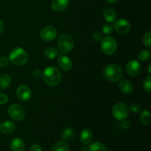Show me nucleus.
Here are the masks:
<instances>
[{
  "label": "nucleus",
  "mask_w": 151,
  "mask_h": 151,
  "mask_svg": "<svg viewBox=\"0 0 151 151\" xmlns=\"http://www.w3.org/2000/svg\"><path fill=\"white\" fill-rule=\"evenodd\" d=\"M8 114L10 117L16 121H21L24 118L26 112L21 105L13 103L8 108Z\"/></svg>",
  "instance_id": "nucleus-7"
},
{
  "label": "nucleus",
  "mask_w": 151,
  "mask_h": 151,
  "mask_svg": "<svg viewBox=\"0 0 151 151\" xmlns=\"http://www.w3.org/2000/svg\"><path fill=\"white\" fill-rule=\"evenodd\" d=\"M122 73L123 72L120 66L114 63L108 65L103 69V75L111 82H116L119 81L122 78Z\"/></svg>",
  "instance_id": "nucleus-3"
},
{
  "label": "nucleus",
  "mask_w": 151,
  "mask_h": 151,
  "mask_svg": "<svg viewBox=\"0 0 151 151\" xmlns=\"http://www.w3.org/2000/svg\"><path fill=\"white\" fill-rule=\"evenodd\" d=\"M88 151H107L106 145L100 142L91 143L88 148Z\"/></svg>",
  "instance_id": "nucleus-23"
},
{
  "label": "nucleus",
  "mask_w": 151,
  "mask_h": 151,
  "mask_svg": "<svg viewBox=\"0 0 151 151\" xmlns=\"http://www.w3.org/2000/svg\"><path fill=\"white\" fill-rule=\"evenodd\" d=\"M103 16L108 22L111 23V22H114L115 19H116V13L113 8L107 7V8L105 9L104 12H103Z\"/></svg>",
  "instance_id": "nucleus-19"
},
{
  "label": "nucleus",
  "mask_w": 151,
  "mask_h": 151,
  "mask_svg": "<svg viewBox=\"0 0 151 151\" xmlns=\"http://www.w3.org/2000/svg\"><path fill=\"white\" fill-rule=\"evenodd\" d=\"M140 121L143 125H148L151 122V115L150 113L147 110H143L140 114Z\"/></svg>",
  "instance_id": "nucleus-22"
},
{
  "label": "nucleus",
  "mask_w": 151,
  "mask_h": 151,
  "mask_svg": "<svg viewBox=\"0 0 151 151\" xmlns=\"http://www.w3.org/2000/svg\"><path fill=\"white\" fill-rule=\"evenodd\" d=\"M147 70H148L149 73H151V69H150V64L148 65V68H147Z\"/></svg>",
  "instance_id": "nucleus-38"
},
{
  "label": "nucleus",
  "mask_w": 151,
  "mask_h": 151,
  "mask_svg": "<svg viewBox=\"0 0 151 151\" xmlns=\"http://www.w3.org/2000/svg\"><path fill=\"white\" fill-rule=\"evenodd\" d=\"M113 27L119 34L125 35V34L128 33L131 29V24L126 19H119L118 20L114 21Z\"/></svg>",
  "instance_id": "nucleus-9"
},
{
  "label": "nucleus",
  "mask_w": 151,
  "mask_h": 151,
  "mask_svg": "<svg viewBox=\"0 0 151 151\" xmlns=\"http://www.w3.org/2000/svg\"><path fill=\"white\" fill-rule=\"evenodd\" d=\"M106 1H107L109 3H110V4H114V3L117 2L119 0H106Z\"/></svg>",
  "instance_id": "nucleus-37"
},
{
  "label": "nucleus",
  "mask_w": 151,
  "mask_h": 151,
  "mask_svg": "<svg viewBox=\"0 0 151 151\" xmlns=\"http://www.w3.org/2000/svg\"><path fill=\"white\" fill-rule=\"evenodd\" d=\"M69 4V0H52L51 7L54 11L60 13L66 10Z\"/></svg>",
  "instance_id": "nucleus-12"
},
{
  "label": "nucleus",
  "mask_w": 151,
  "mask_h": 151,
  "mask_svg": "<svg viewBox=\"0 0 151 151\" xmlns=\"http://www.w3.org/2000/svg\"><path fill=\"white\" fill-rule=\"evenodd\" d=\"M29 151H42V150H41V147L40 146V145L34 143L29 147Z\"/></svg>",
  "instance_id": "nucleus-31"
},
{
  "label": "nucleus",
  "mask_w": 151,
  "mask_h": 151,
  "mask_svg": "<svg viewBox=\"0 0 151 151\" xmlns=\"http://www.w3.org/2000/svg\"><path fill=\"white\" fill-rule=\"evenodd\" d=\"M16 95L20 100L27 102L29 101L32 97V91L27 86L21 85L16 89Z\"/></svg>",
  "instance_id": "nucleus-10"
},
{
  "label": "nucleus",
  "mask_w": 151,
  "mask_h": 151,
  "mask_svg": "<svg viewBox=\"0 0 151 151\" xmlns=\"http://www.w3.org/2000/svg\"><path fill=\"white\" fill-rule=\"evenodd\" d=\"M143 44L147 48H150L151 47V32L148 31L146 32L143 36Z\"/></svg>",
  "instance_id": "nucleus-26"
},
{
  "label": "nucleus",
  "mask_w": 151,
  "mask_h": 151,
  "mask_svg": "<svg viewBox=\"0 0 151 151\" xmlns=\"http://www.w3.org/2000/svg\"><path fill=\"white\" fill-rule=\"evenodd\" d=\"M125 69L130 76H137L142 71V65L137 60H131L128 62Z\"/></svg>",
  "instance_id": "nucleus-11"
},
{
  "label": "nucleus",
  "mask_w": 151,
  "mask_h": 151,
  "mask_svg": "<svg viewBox=\"0 0 151 151\" xmlns=\"http://www.w3.org/2000/svg\"><path fill=\"white\" fill-rule=\"evenodd\" d=\"M42 75V73H41V71L39 69H35V70L32 72V76L35 77V78H38Z\"/></svg>",
  "instance_id": "nucleus-35"
},
{
  "label": "nucleus",
  "mask_w": 151,
  "mask_h": 151,
  "mask_svg": "<svg viewBox=\"0 0 151 151\" xmlns=\"http://www.w3.org/2000/svg\"><path fill=\"white\" fill-rule=\"evenodd\" d=\"M7 96L3 93H0V105H3L7 102Z\"/></svg>",
  "instance_id": "nucleus-33"
},
{
  "label": "nucleus",
  "mask_w": 151,
  "mask_h": 151,
  "mask_svg": "<svg viewBox=\"0 0 151 151\" xmlns=\"http://www.w3.org/2000/svg\"><path fill=\"white\" fill-rule=\"evenodd\" d=\"M61 137L66 141H71L75 137V131L71 128H66L62 132Z\"/></svg>",
  "instance_id": "nucleus-24"
},
{
  "label": "nucleus",
  "mask_w": 151,
  "mask_h": 151,
  "mask_svg": "<svg viewBox=\"0 0 151 151\" xmlns=\"http://www.w3.org/2000/svg\"><path fill=\"white\" fill-rule=\"evenodd\" d=\"M112 114L117 120H124L129 115V109L123 103H118L112 109Z\"/></svg>",
  "instance_id": "nucleus-6"
},
{
  "label": "nucleus",
  "mask_w": 151,
  "mask_h": 151,
  "mask_svg": "<svg viewBox=\"0 0 151 151\" xmlns=\"http://www.w3.org/2000/svg\"><path fill=\"white\" fill-rule=\"evenodd\" d=\"M92 38L94 41L98 42V41H101L102 38H103V36H102V35L100 33V32H95V33L93 34Z\"/></svg>",
  "instance_id": "nucleus-32"
},
{
  "label": "nucleus",
  "mask_w": 151,
  "mask_h": 151,
  "mask_svg": "<svg viewBox=\"0 0 151 151\" xmlns=\"http://www.w3.org/2000/svg\"><path fill=\"white\" fill-rule=\"evenodd\" d=\"M59 51L62 53H69L73 50L75 41L71 35L68 33H63L59 36L58 41Z\"/></svg>",
  "instance_id": "nucleus-4"
},
{
  "label": "nucleus",
  "mask_w": 151,
  "mask_h": 151,
  "mask_svg": "<svg viewBox=\"0 0 151 151\" xmlns=\"http://www.w3.org/2000/svg\"><path fill=\"white\" fill-rule=\"evenodd\" d=\"M58 53V51L55 47H50L44 50V55L46 58L49 59V60H52L57 57Z\"/></svg>",
  "instance_id": "nucleus-20"
},
{
  "label": "nucleus",
  "mask_w": 151,
  "mask_h": 151,
  "mask_svg": "<svg viewBox=\"0 0 151 151\" xmlns=\"http://www.w3.org/2000/svg\"><path fill=\"white\" fill-rule=\"evenodd\" d=\"M114 27L110 23L105 24L104 25H103L102 27V31L104 34H106V35H109V34H111L113 32Z\"/></svg>",
  "instance_id": "nucleus-28"
},
{
  "label": "nucleus",
  "mask_w": 151,
  "mask_h": 151,
  "mask_svg": "<svg viewBox=\"0 0 151 151\" xmlns=\"http://www.w3.org/2000/svg\"><path fill=\"white\" fill-rule=\"evenodd\" d=\"M130 110L133 113H138L140 111V106L137 103H132L130 106Z\"/></svg>",
  "instance_id": "nucleus-30"
},
{
  "label": "nucleus",
  "mask_w": 151,
  "mask_h": 151,
  "mask_svg": "<svg viewBox=\"0 0 151 151\" xmlns=\"http://www.w3.org/2000/svg\"><path fill=\"white\" fill-rule=\"evenodd\" d=\"M9 60L16 66H24L29 59L27 52L21 47H14L9 53Z\"/></svg>",
  "instance_id": "nucleus-2"
},
{
  "label": "nucleus",
  "mask_w": 151,
  "mask_h": 151,
  "mask_svg": "<svg viewBox=\"0 0 151 151\" xmlns=\"http://www.w3.org/2000/svg\"><path fill=\"white\" fill-rule=\"evenodd\" d=\"M58 31L53 26L44 27L40 32V37L44 41H52L57 37Z\"/></svg>",
  "instance_id": "nucleus-8"
},
{
  "label": "nucleus",
  "mask_w": 151,
  "mask_h": 151,
  "mask_svg": "<svg viewBox=\"0 0 151 151\" xmlns=\"http://www.w3.org/2000/svg\"><path fill=\"white\" fill-rule=\"evenodd\" d=\"M11 77L7 74H1L0 75V89L4 90L8 88L11 84Z\"/></svg>",
  "instance_id": "nucleus-18"
},
{
  "label": "nucleus",
  "mask_w": 151,
  "mask_h": 151,
  "mask_svg": "<svg viewBox=\"0 0 151 151\" xmlns=\"http://www.w3.org/2000/svg\"><path fill=\"white\" fill-rule=\"evenodd\" d=\"M130 125H130V122H128V121L125 120V119L121 122V126H122V128H124V129H128V128H129Z\"/></svg>",
  "instance_id": "nucleus-34"
},
{
  "label": "nucleus",
  "mask_w": 151,
  "mask_h": 151,
  "mask_svg": "<svg viewBox=\"0 0 151 151\" xmlns=\"http://www.w3.org/2000/svg\"><path fill=\"white\" fill-rule=\"evenodd\" d=\"M43 80L49 86H55L61 81V74L59 69L55 66H48L42 73Z\"/></svg>",
  "instance_id": "nucleus-1"
},
{
  "label": "nucleus",
  "mask_w": 151,
  "mask_h": 151,
  "mask_svg": "<svg viewBox=\"0 0 151 151\" xmlns=\"http://www.w3.org/2000/svg\"><path fill=\"white\" fill-rule=\"evenodd\" d=\"M4 22L0 19V35L2 33V32L4 31Z\"/></svg>",
  "instance_id": "nucleus-36"
},
{
  "label": "nucleus",
  "mask_w": 151,
  "mask_h": 151,
  "mask_svg": "<svg viewBox=\"0 0 151 151\" xmlns=\"http://www.w3.org/2000/svg\"><path fill=\"white\" fill-rule=\"evenodd\" d=\"M118 86H119V90L125 94H131L134 90L133 84L131 83V82H130L129 81H127V80H122V81H120Z\"/></svg>",
  "instance_id": "nucleus-16"
},
{
  "label": "nucleus",
  "mask_w": 151,
  "mask_h": 151,
  "mask_svg": "<svg viewBox=\"0 0 151 151\" xmlns=\"http://www.w3.org/2000/svg\"><path fill=\"white\" fill-rule=\"evenodd\" d=\"M9 60L8 58L5 57V56H1L0 57V68H5L9 65Z\"/></svg>",
  "instance_id": "nucleus-29"
},
{
  "label": "nucleus",
  "mask_w": 151,
  "mask_h": 151,
  "mask_svg": "<svg viewBox=\"0 0 151 151\" xmlns=\"http://www.w3.org/2000/svg\"><path fill=\"white\" fill-rule=\"evenodd\" d=\"M51 151H69V147L66 142L59 141L53 145Z\"/></svg>",
  "instance_id": "nucleus-21"
},
{
  "label": "nucleus",
  "mask_w": 151,
  "mask_h": 151,
  "mask_svg": "<svg viewBox=\"0 0 151 151\" xmlns=\"http://www.w3.org/2000/svg\"><path fill=\"white\" fill-rule=\"evenodd\" d=\"M143 88L145 91L150 93L151 91V77L148 76L143 82Z\"/></svg>",
  "instance_id": "nucleus-27"
},
{
  "label": "nucleus",
  "mask_w": 151,
  "mask_h": 151,
  "mask_svg": "<svg viewBox=\"0 0 151 151\" xmlns=\"http://www.w3.org/2000/svg\"><path fill=\"white\" fill-rule=\"evenodd\" d=\"M16 124L12 121H4L0 124V132L4 134H10L16 131Z\"/></svg>",
  "instance_id": "nucleus-14"
},
{
  "label": "nucleus",
  "mask_w": 151,
  "mask_h": 151,
  "mask_svg": "<svg viewBox=\"0 0 151 151\" xmlns=\"http://www.w3.org/2000/svg\"><path fill=\"white\" fill-rule=\"evenodd\" d=\"M150 57V52L147 50H143L138 54V58L141 61H147Z\"/></svg>",
  "instance_id": "nucleus-25"
},
{
  "label": "nucleus",
  "mask_w": 151,
  "mask_h": 151,
  "mask_svg": "<svg viewBox=\"0 0 151 151\" xmlns=\"http://www.w3.org/2000/svg\"><path fill=\"white\" fill-rule=\"evenodd\" d=\"M59 66L63 71H70L72 68V61L69 57L66 55H60L58 58Z\"/></svg>",
  "instance_id": "nucleus-13"
},
{
  "label": "nucleus",
  "mask_w": 151,
  "mask_h": 151,
  "mask_svg": "<svg viewBox=\"0 0 151 151\" xmlns=\"http://www.w3.org/2000/svg\"><path fill=\"white\" fill-rule=\"evenodd\" d=\"M80 139H81V141L83 144H90L93 139V134L92 132H91V130L88 129V128H85V129L83 130V131H81Z\"/></svg>",
  "instance_id": "nucleus-17"
},
{
  "label": "nucleus",
  "mask_w": 151,
  "mask_h": 151,
  "mask_svg": "<svg viewBox=\"0 0 151 151\" xmlns=\"http://www.w3.org/2000/svg\"><path fill=\"white\" fill-rule=\"evenodd\" d=\"M10 147L11 151H24L25 144L22 139L15 138L10 142Z\"/></svg>",
  "instance_id": "nucleus-15"
},
{
  "label": "nucleus",
  "mask_w": 151,
  "mask_h": 151,
  "mask_svg": "<svg viewBox=\"0 0 151 151\" xmlns=\"http://www.w3.org/2000/svg\"><path fill=\"white\" fill-rule=\"evenodd\" d=\"M100 41L102 51L107 55H113L117 50V41L114 37L105 36Z\"/></svg>",
  "instance_id": "nucleus-5"
}]
</instances>
